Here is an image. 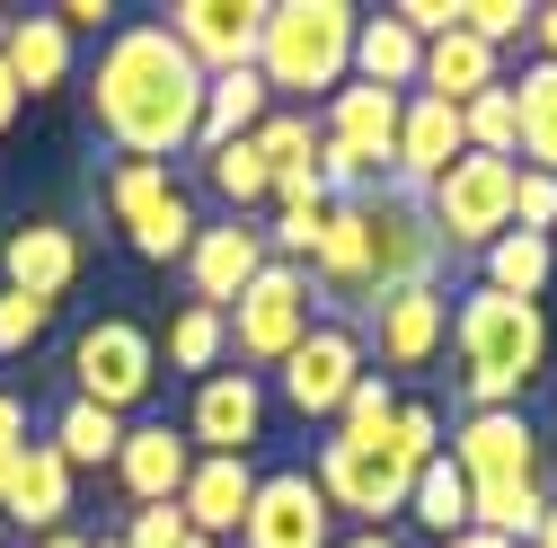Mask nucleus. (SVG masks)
<instances>
[{
  "mask_svg": "<svg viewBox=\"0 0 557 548\" xmlns=\"http://www.w3.org/2000/svg\"><path fill=\"white\" fill-rule=\"evenodd\" d=\"M89 115L124 160H186L195 133H203V72L169 45L160 18H124L98 45V72H89Z\"/></svg>",
  "mask_w": 557,
  "mask_h": 548,
  "instance_id": "nucleus-1",
  "label": "nucleus"
},
{
  "mask_svg": "<svg viewBox=\"0 0 557 548\" xmlns=\"http://www.w3.org/2000/svg\"><path fill=\"white\" fill-rule=\"evenodd\" d=\"M548 310L540 301H505V292H486L469 284L451 301V354H460V398H469V416H496V407H522L548 372Z\"/></svg>",
  "mask_w": 557,
  "mask_h": 548,
  "instance_id": "nucleus-2",
  "label": "nucleus"
},
{
  "mask_svg": "<svg viewBox=\"0 0 557 548\" xmlns=\"http://www.w3.org/2000/svg\"><path fill=\"white\" fill-rule=\"evenodd\" d=\"M355 18L345 0H265V27H257V80L274 107H327L345 80H355Z\"/></svg>",
  "mask_w": 557,
  "mask_h": 548,
  "instance_id": "nucleus-3",
  "label": "nucleus"
},
{
  "mask_svg": "<svg viewBox=\"0 0 557 548\" xmlns=\"http://www.w3.org/2000/svg\"><path fill=\"white\" fill-rule=\"evenodd\" d=\"M513 177H522V160H486V151H460L425 195V222H434V239H443V257L460 248V257H486L505 231H513Z\"/></svg>",
  "mask_w": 557,
  "mask_h": 548,
  "instance_id": "nucleus-4",
  "label": "nucleus"
},
{
  "mask_svg": "<svg viewBox=\"0 0 557 548\" xmlns=\"http://www.w3.org/2000/svg\"><path fill=\"white\" fill-rule=\"evenodd\" d=\"M151 389H160V336L143 319H98L72 336V398L133 425V407H151Z\"/></svg>",
  "mask_w": 557,
  "mask_h": 548,
  "instance_id": "nucleus-5",
  "label": "nucleus"
},
{
  "mask_svg": "<svg viewBox=\"0 0 557 548\" xmlns=\"http://www.w3.org/2000/svg\"><path fill=\"white\" fill-rule=\"evenodd\" d=\"M222 319H231V363H239V372H274V363H284L301 336L319 327V292H310L301 265H274V257H265V274H257Z\"/></svg>",
  "mask_w": 557,
  "mask_h": 548,
  "instance_id": "nucleus-6",
  "label": "nucleus"
},
{
  "mask_svg": "<svg viewBox=\"0 0 557 548\" xmlns=\"http://www.w3.org/2000/svg\"><path fill=\"white\" fill-rule=\"evenodd\" d=\"M107 213L124 222V239H133V257H151V265H186V248H195V195L160 169V160H115V177H107Z\"/></svg>",
  "mask_w": 557,
  "mask_h": 548,
  "instance_id": "nucleus-7",
  "label": "nucleus"
},
{
  "mask_svg": "<svg viewBox=\"0 0 557 548\" xmlns=\"http://www.w3.org/2000/svg\"><path fill=\"white\" fill-rule=\"evenodd\" d=\"M310 477H319V496H327V513H336L345 531H389V522H407L416 469H398L389 443H345V434H327Z\"/></svg>",
  "mask_w": 557,
  "mask_h": 548,
  "instance_id": "nucleus-8",
  "label": "nucleus"
},
{
  "mask_svg": "<svg viewBox=\"0 0 557 548\" xmlns=\"http://www.w3.org/2000/svg\"><path fill=\"white\" fill-rule=\"evenodd\" d=\"M274 372H284V407H293L301 425H336L345 389L363 381V336L345 327V319H319V327L301 336V346H293L284 363H274Z\"/></svg>",
  "mask_w": 557,
  "mask_h": 548,
  "instance_id": "nucleus-9",
  "label": "nucleus"
},
{
  "mask_svg": "<svg viewBox=\"0 0 557 548\" xmlns=\"http://www.w3.org/2000/svg\"><path fill=\"white\" fill-rule=\"evenodd\" d=\"M363 354H381L389 372H425L443 346H451V292L443 284H407V292H381L363 310Z\"/></svg>",
  "mask_w": 557,
  "mask_h": 548,
  "instance_id": "nucleus-10",
  "label": "nucleus"
},
{
  "mask_svg": "<svg viewBox=\"0 0 557 548\" xmlns=\"http://www.w3.org/2000/svg\"><path fill=\"white\" fill-rule=\"evenodd\" d=\"M186 443H195V460H248L265 443V381L239 372V363L203 372L195 407H186Z\"/></svg>",
  "mask_w": 557,
  "mask_h": 548,
  "instance_id": "nucleus-11",
  "label": "nucleus"
},
{
  "mask_svg": "<svg viewBox=\"0 0 557 548\" xmlns=\"http://www.w3.org/2000/svg\"><path fill=\"white\" fill-rule=\"evenodd\" d=\"M239 548H336V513L319 496V477L265 469L257 496H248V522H239Z\"/></svg>",
  "mask_w": 557,
  "mask_h": 548,
  "instance_id": "nucleus-12",
  "label": "nucleus"
},
{
  "mask_svg": "<svg viewBox=\"0 0 557 548\" xmlns=\"http://www.w3.org/2000/svg\"><path fill=\"white\" fill-rule=\"evenodd\" d=\"M160 27H169V45L195 62L203 80H222V72H248V62H257L265 0H177Z\"/></svg>",
  "mask_w": 557,
  "mask_h": 548,
  "instance_id": "nucleus-13",
  "label": "nucleus"
},
{
  "mask_svg": "<svg viewBox=\"0 0 557 548\" xmlns=\"http://www.w3.org/2000/svg\"><path fill=\"white\" fill-rule=\"evenodd\" d=\"M363 222H372V301L381 292H407V284H434V265H443V239L425 222V203L416 195H363Z\"/></svg>",
  "mask_w": 557,
  "mask_h": 548,
  "instance_id": "nucleus-14",
  "label": "nucleus"
},
{
  "mask_svg": "<svg viewBox=\"0 0 557 548\" xmlns=\"http://www.w3.org/2000/svg\"><path fill=\"white\" fill-rule=\"evenodd\" d=\"M0 284L62 310V292L81 284V239H72V222H53V213L10 222V239H0Z\"/></svg>",
  "mask_w": 557,
  "mask_h": 548,
  "instance_id": "nucleus-15",
  "label": "nucleus"
},
{
  "mask_svg": "<svg viewBox=\"0 0 557 548\" xmlns=\"http://www.w3.org/2000/svg\"><path fill=\"white\" fill-rule=\"evenodd\" d=\"M469 487H496V477H540V434L522 407H496V416H460L451 451H443Z\"/></svg>",
  "mask_w": 557,
  "mask_h": 548,
  "instance_id": "nucleus-16",
  "label": "nucleus"
},
{
  "mask_svg": "<svg viewBox=\"0 0 557 548\" xmlns=\"http://www.w3.org/2000/svg\"><path fill=\"white\" fill-rule=\"evenodd\" d=\"M469 151V133H460V107H443V98H425L416 89L407 107H398V151H389V177H398V195H425L451 160Z\"/></svg>",
  "mask_w": 557,
  "mask_h": 548,
  "instance_id": "nucleus-17",
  "label": "nucleus"
},
{
  "mask_svg": "<svg viewBox=\"0 0 557 548\" xmlns=\"http://www.w3.org/2000/svg\"><path fill=\"white\" fill-rule=\"evenodd\" d=\"M398 107H407V98L345 80V89L319 107V142H327V151H345V160H363V169L381 177V169H389V151H398Z\"/></svg>",
  "mask_w": 557,
  "mask_h": 548,
  "instance_id": "nucleus-18",
  "label": "nucleus"
},
{
  "mask_svg": "<svg viewBox=\"0 0 557 548\" xmlns=\"http://www.w3.org/2000/svg\"><path fill=\"white\" fill-rule=\"evenodd\" d=\"M265 274V231L257 222H213V231H195V248H186V284H195V301L203 310H231L248 284Z\"/></svg>",
  "mask_w": 557,
  "mask_h": 548,
  "instance_id": "nucleus-19",
  "label": "nucleus"
},
{
  "mask_svg": "<svg viewBox=\"0 0 557 548\" xmlns=\"http://www.w3.org/2000/svg\"><path fill=\"white\" fill-rule=\"evenodd\" d=\"M248 496H257V469H248V460H195V469H186L177 513H186V531H195V539L231 548V539H239V522H248Z\"/></svg>",
  "mask_w": 557,
  "mask_h": 548,
  "instance_id": "nucleus-20",
  "label": "nucleus"
},
{
  "mask_svg": "<svg viewBox=\"0 0 557 548\" xmlns=\"http://www.w3.org/2000/svg\"><path fill=\"white\" fill-rule=\"evenodd\" d=\"M186 469H195V443L177 425H124V451H115V477L133 505H177L186 496Z\"/></svg>",
  "mask_w": 557,
  "mask_h": 548,
  "instance_id": "nucleus-21",
  "label": "nucleus"
},
{
  "mask_svg": "<svg viewBox=\"0 0 557 548\" xmlns=\"http://www.w3.org/2000/svg\"><path fill=\"white\" fill-rule=\"evenodd\" d=\"M0 513H10L18 531H72V469L53 460V443H27L18 469H10V496H0Z\"/></svg>",
  "mask_w": 557,
  "mask_h": 548,
  "instance_id": "nucleus-22",
  "label": "nucleus"
},
{
  "mask_svg": "<svg viewBox=\"0 0 557 548\" xmlns=\"http://www.w3.org/2000/svg\"><path fill=\"white\" fill-rule=\"evenodd\" d=\"M496 45H478L469 27H451V36H434L425 45V62H416V89H425V98H443V107H469V98H486V89H496ZM407 89V98H416Z\"/></svg>",
  "mask_w": 557,
  "mask_h": 548,
  "instance_id": "nucleus-23",
  "label": "nucleus"
},
{
  "mask_svg": "<svg viewBox=\"0 0 557 548\" xmlns=\"http://www.w3.org/2000/svg\"><path fill=\"white\" fill-rule=\"evenodd\" d=\"M0 62H10L18 98H45V89L72 80V36H62L45 10L36 18H0Z\"/></svg>",
  "mask_w": 557,
  "mask_h": 548,
  "instance_id": "nucleus-24",
  "label": "nucleus"
},
{
  "mask_svg": "<svg viewBox=\"0 0 557 548\" xmlns=\"http://www.w3.org/2000/svg\"><path fill=\"white\" fill-rule=\"evenodd\" d=\"M416 62H425V45H416L389 10H381V18H355V80H363V89L407 98V89H416Z\"/></svg>",
  "mask_w": 557,
  "mask_h": 548,
  "instance_id": "nucleus-25",
  "label": "nucleus"
},
{
  "mask_svg": "<svg viewBox=\"0 0 557 548\" xmlns=\"http://www.w3.org/2000/svg\"><path fill=\"white\" fill-rule=\"evenodd\" d=\"M265 115H274V98H265V80H257V62H248V72L203 80V133H195V151H213V142H248Z\"/></svg>",
  "mask_w": 557,
  "mask_h": 548,
  "instance_id": "nucleus-26",
  "label": "nucleus"
},
{
  "mask_svg": "<svg viewBox=\"0 0 557 548\" xmlns=\"http://www.w3.org/2000/svg\"><path fill=\"white\" fill-rule=\"evenodd\" d=\"M53 460L62 469H115V451H124V416H107V407H89V398H72V407H62V416H53Z\"/></svg>",
  "mask_w": 557,
  "mask_h": 548,
  "instance_id": "nucleus-27",
  "label": "nucleus"
},
{
  "mask_svg": "<svg viewBox=\"0 0 557 548\" xmlns=\"http://www.w3.org/2000/svg\"><path fill=\"white\" fill-rule=\"evenodd\" d=\"M540 513H548V487H540V477H496V487H469V531H496V539H513V548H531Z\"/></svg>",
  "mask_w": 557,
  "mask_h": 548,
  "instance_id": "nucleus-28",
  "label": "nucleus"
},
{
  "mask_svg": "<svg viewBox=\"0 0 557 548\" xmlns=\"http://www.w3.org/2000/svg\"><path fill=\"white\" fill-rule=\"evenodd\" d=\"M478 265H486V292H505V301H540V292H548V274H557V248H548L540 231H505Z\"/></svg>",
  "mask_w": 557,
  "mask_h": 548,
  "instance_id": "nucleus-29",
  "label": "nucleus"
},
{
  "mask_svg": "<svg viewBox=\"0 0 557 548\" xmlns=\"http://www.w3.org/2000/svg\"><path fill=\"white\" fill-rule=\"evenodd\" d=\"M513 115H522V169L557 177V62H531L513 80Z\"/></svg>",
  "mask_w": 557,
  "mask_h": 548,
  "instance_id": "nucleus-30",
  "label": "nucleus"
},
{
  "mask_svg": "<svg viewBox=\"0 0 557 548\" xmlns=\"http://www.w3.org/2000/svg\"><path fill=\"white\" fill-rule=\"evenodd\" d=\"M160 363H169V372H195V381H203V372H222V363H231V319H222V310H203V301H186V310L169 319Z\"/></svg>",
  "mask_w": 557,
  "mask_h": 548,
  "instance_id": "nucleus-31",
  "label": "nucleus"
},
{
  "mask_svg": "<svg viewBox=\"0 0 557 548\" xmlns=\"http://www.w3.org/2000/svg\"><path fill=\"white\" fill-rule=\"evenodd\" d=\"M407 522L425 531V539L469 531V477H460L451 460H425V469H416V487H407Z\"/></svg>",
  "mask_w": 557,
  "mask_h": 548,
  "instance_id": "nucleus-32",
  "label": "nucleus"
},
{
  "mask_svg": "<svg viewBox=\"0 0 557 548\" xmlns=\"http://www.w3.org/2000/svg\"><path fill=\"white\" fill-rule=\"evenodd\" d=\"M203 160V186H213L222 203H231V222H248L257 203H265V160H257V142H213V151H195Z\"/></svg>",
  "mask_w": 557,
  "mask_h": 548,
  "instance_id": "nucleus-33",
  "label": "nucleus"
},
{
  "mask_svg": "<svg viewBox=\"0 0 557 548\" xmlns=\"http://www.w3.org/2000/svg\"><path fill=\"white\" fill-rule=\"evenodd\" d=\"M460 133H469V151L486 160H522V115H513V80H496L486 98L460 107Z\"/></svg>",
  "mask_w": 557,
  "mask_h": 548,
  "instance_id": "nucleus-34",
  "label": "nucleus"
},
{
  "mask_svg": "<svg viewBox=\"0 0 557 548\" xmlns=\"http://www.w3.org/2000/svg\"><path fill=\"white\" fill-rule=\"evenodd\" d=\"M248 142H257L265 177H274V169H319V115H301V107H274V115L248 133Z\"/></svg>",
  "mask_w": 557,
  "mask_h": 548,
  "instance_id": "nucleus-35",
  "label": "nucleus"
},
{
  "mask_svg": "<svg viewBox=\"0 0 557 548\" xmlns=\"http://www.w3.org/2000/svg\"><path fill=\"white\" fill-rule=\"evenodd\" d=\"M389 416H398L389 372H363L355 389H345V407H336V425H327V434H345V443H389Z\"/></svg>",
  "mask_w": 557,
  "mask_h": 548,
  "instance_id": "nucleus-36",
  "label": "nucleus"
},
{
  "mask_svg": "<svg viewBox=\"0 0 557 548\" xmlns=\"http://www.w3.org/2000/svg\"><path fill=\"white\" fill-rule=\"evenodd\" d=\"M389 460H398V469L443 460V416H434L425 398H398V416H389Z\"/></svg>",
  "mask_w": 557,
  "mask_h": 548,
  "instance_id": "nucleus-37",
  "label": "nucleus"
},
{
  "mask_svg": "<svg viewBox=\"0 0 557 548\" xmlns=\"http://www.w3.org/2000/svg\"><path fill=\"white\" fill-rule=\"evenodd\" d=\"M45 327H53V301H27V292L0 284V354H36Z\"/></svg>",
  "mask_w": 557,
  "mask_h": 548,
  "instance_id": "nucleus-38",
  "label": "nucleus"
},
{
  "mask_svg": "<svg viewBox=\"0 0 557 548\" xmlns=\"http://www.w3.org/2000/svg\"><path fill=\"white\" fill-rule=\"evenodd\" d=\"M460 27L478 36V45H513V36H531V10H522V0H460Z\"/></svg>",
  "mask_w": 557,
  "mask_h": 548,
  "instance_id": "nucleus-39",
  "label": "nucleus"
},
{
  "mask_svg": "<svg viewBox=\"0 0 557 548\" xmlns=\"http://www.w3.org/2000/svg\"><path fill=\"white\" fill-rule=\"evenodd\" d=\"M513 231H540V239L557 231V177L548 169H522L513 177Z\"/></svg>",
  "mask_w": 557,
  "mask_h": 548,
  "instance_id": "nucleus-40",
  "label": "nucleus"
},
{
  "mask_svg": "<svg viewBox=\"0 0 557 548\" xmlns=\"http://www.w3.org/2000/svg\"><path fill=\"white\" fill-rule=\"evenodd\" d=\"M195 531H186V513L177 505H133L124 513V548H186Z\"/></svg>",
  "mask_w": 557,
  "mask_h": 548,
  "instance_id": "nucleus-41",
  "label": "nucleus"
},
{
  "mask_svg": "<svg viewBox=\"0 0 557 548\" xmlns=\"http://www.w3.org/2000/svg\"><path fill=\"white\" fill-rule=\"evenodd\" d=\"M62 36H89V27H107L115 18V0H62V10H45Z\"/></svg>",
  "mask_w": 557,
  "mask_h": 548,
  "instance_id": "nucleus-42",
  "label": "nucleus"
},
{
  "mask_svg": "<svg viewBox=\"0 0 557 548\" xmlns=\"http://www.w3.org/2000/svg\"><path fill=\"white\" fill-rule=\"evenodd\" d=\"M0 451H27V398L0 389Z\"/></svg>",
  "mask_w": 557,
  "mask_h": 548,
  "instance_id": "nucleus-43",
  "label": "nucleus"
},
{
  "mask_svg": "<svg viewBox=\"0 0 557 548\" xmlns=\"http://www.w3.org/2000/svg\"><path fill=\"white\" fill-rule=\"evenodd\" d=\"M531 45H540V62H557V0H548V10H531Z\"/></svg>",
  "mask_w": 557,
  "mask_h": 548,
  "instance_id": "nucleus-44",
  "label": "nucleus"
},
{
  "mask_svg": "<svg viewBox=\"0 0 557 548\" xmlns=\"http://www.w3.org/2000/svg\"><path fill=\"white\" fill-rule=\"evenodd\" d=\"M18 115H27V98H18V80H10V62H0V133H10Z\"/></svg>",
  "mask_w": 557,
  "mask_h": 548,
  "instance_id": "nucleus-45",
  "label": "nucleus"
},
{
  "mask_svg": "<svg viewBox=\"0 0 557 548\" xmlns=\"http://www.w3.org/2000/svg\"><path fill=\"white\" fill-rule=\"evenodd\" d=\"M336 548H407L398 531H336Z\"/></svg>",
  "mask_w": 557,
  "mask_h": 548,
  "instance_id": "nucleus-46",
  "label": "nucleus"
},
{
  "mask_svg": "<svg viewBox=\"0 0 557 548\" xmlns=\"http://www.w3.org/2000/svg\"><path fill=\"white\" fill-rule=\"evenodd\" d=\"M434 548H513V539H496V531H451V539H434Z\"/></svg>",
  "mask_w": 557,
  "mask_h": 548,
  "instance_id": "nucleus-47",
  "label": "nucleus"
},
{
  "mask_svg": "<svg viewBox=\"0 0 557 548\" xmlns=\"http://www.w3.org/2000/svg\"><path fill=\"white\" fill-rule=\"evenodd\" d=\"M531 548H557V496H548V513H540V531H531Z\"/></svg>",
  "mask_w": 557,
  "mask_h": 548,
  "instance_id": "nucleus-48",
  "label": "nucleus"
},
{
  "mask_svg": "<svg viewBox=\"0 0 557 548\" xmlns=\"http://www.w3.org/2000/svg\"><path fill=\"white\" fill-rule=\"evenodd\" d=\"M36 548H98V539H81V531H45Z\"/></svg>",
  "mask_w": 557,
  "mask_h": 548,
  "instance_id": "nucleus-49",
  "label": "nucleus"
},
{
  "mask_svg": "<svg viewBox=\"0 0 557 548\" xmlns=\"http://www.w3.org/2000/svg\"><path fill=\"white\" fill-rule=\"evenodd\" d=\"M186 548H213V539H186Z\"/></svg>",
  "mask_w": 557,
  "mask_h": 548,
  "instance_id": "nucleus-50",
  "label": "nucleus"
},
{
  "mask_svg": "<svg viewBox=\"0 0 557 548\" xmlns=\"http://www.w3.org/2000/svg\"><path fill=\"white\" fill-rule=\"evenodd\" d=\"M98 548H124V539H98Z\"/></svg>",
  "mask_w": 557,
  "mask_h": 548,
  "instance_id": "nucleus-51",
  "label": "nucleus"
},
{
  "mask_svg": "<svg viewBox=\"0 0 557 548\" xmlns=\"http://www.w3.org/2000/svg\"><path fill=\"white\" fill-rule=\"evenodd\" d=\"M548 248H557V231H548Z\"/></svg>",
  "mask_w": 557,
  "mask_h": 548,
  "instance_id": "nucleus-52",
  "label": "nucleus"
}]
</instances>
